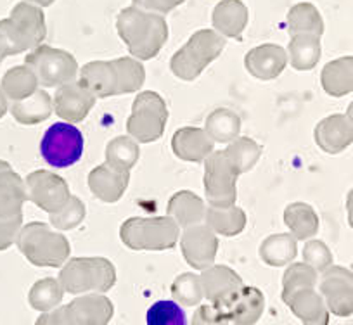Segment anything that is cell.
<instances>
[{"mask_svg": "<svg viewBox=\"0 0 353 325\" xmlns=\"http://www.w3.org/2000/svg\"><path fill=\"white\" fill-rule=\"evenodd\" d=\"M319 272L307 263H293L283 275V301L303 325H329L324 297L315 291Z\"/></svg>", "mask_w": 353, "mask_h": 325, "instance_id": "obj_1", "label": "cell"}, {"mask_svg": "<svg viewBox=\"0 0 353 325\" xmlns=\"http://www.w3.org/2000/svg\"><path fill=\"white\" fill-rule=\"evenodd\" d=\"M117 30L128 52L139 61H149L159 54L168 40V25L161 14L132 8L117 16Z\"/></svg>", "mask_w": 353, "mask_h": 325, "instance_id": "obj_2", "label": "cell"}, {"mask_svg": "<svg viewBox=\"0 0 353 325\" xmlns=\"http://www.w3.org/2000/svg\"><path fill=\"white\" fill-rule=\"evenodd\" d=\"M18 248L32 265L46 269L63 266L71 255V246L66 235L42 222L23 225L18 237Z\"/></svg>", "mask_w": 353, "mask_h": 325, "instance_id": "obj_3", "label": "cell"}, {"mask_svg": "<svg viewBox=\"0 0 353 325\" xmlns=\"http://www.w3.org/2000/svg\"><path fill=\"white\" fill-rule=\"evenodd\" d=\"M120 239L134 251H166L181 239V227L166 216H132L120 227Z\"/></svg>", "mask_w": 353, "mask_h": 325, "instance_id": "obj_4", "label": "cell"}, {"mask_svg": "<svg viewBox=\"0 0 353 325\" xmlns=\"http://www.w3.org/2000/svg\"><path fill=\"white\" fill-rule=\"evenodd\" d=\"M64 293L104 294L117 284V269L108 258L68 260L59 273Z\"/></svg>", "mask_w": 353, "mask_h": 325, "instance_id": "obj_5", "label": "cell"}, {"mask_svg": "<svg viewBox=\"0 0 353 325\" xmlns=\"http://www.w3.org/2000/svg\"><path fill=\"white\" fill-rule=\"evenodd\" d=\"M225 49V39L215 30H199L181 50L170 59V70L176 78L192 81L210 66Z\"/></svg>", "mask_w": 353, "mask_h": 325, "instance_id": "obj_6", "label": "cell"}, {"mask_svg": "<svg viewBox=\"0 0 353 325\" xmlns=\"http://www.w3.org/2000/svg\"><path fill=\"white\" fill-rule=\"evenodd\" d=\"M0 32L11 42L14 56L33 50L47 36L46 16L42 9L23 0L14 6L9 18L0 19Z\"/></svg>", "mask_w": 353, "mask_h": 325, "instance_id": "obj_7", "label": "cell"}, {"mask_svg": "<svg viewBox=\"0 0 353 325\" xmlns=\"http://www.w3.org/2000/svg\"><path fill=\"white\" fill-rule=\"evenodd\" d=\"M168 109L166 103L154 90L141 92L134 101L127 120V132L139 144H151L165 134Z\"/></svg>", "mask_w": 353, "mask_h": 325, "instance_id": "obj_8", "label": "cell"}, {"mask_svg": "<svg viewBox=\"0 0 353 325\" xmlns=\"http://www.w3.org/2000/svg\"><path fill=\"white\" fill-rule=\"evenodd\" d=\"M25 66L35 73L39 85L52 89L77 80L80 67L73 54L49 45H39L26 56Z\"/></svg>", "mask_w": 353, "mask_h": 325, "instance_id": "obj_9", "label": "cell"}, {"mask_svg": "<svg viewBox=\"0 0 353 325\" xmlns=\"http://www.w3.org/2000/svg\"><path fill=\"white\" fill-rule=\"evenodd\" d=\"M40 154L52 168H70L83 156V134L68 121L52 123L40 140Z\"/></svg>", "mask_w": 353, "mask_h": 325, "instance_id": "obj_10", "label": "cell"}, {"mask_svg": "<svg viewBox=\"0 0 353 325\" xmlns=\"http://www.w3.org/2000/svg\"><path fill=\"white\" fill-rule=\"evenodd\" d=\"M237 174L230 165L225 151H215L205 159V194L210 206L215 208H229L236 205L237 199Z\"/></svg>", "mask_w": 353, "mask_h": 325, "instance_id": "obj_11", "label": "cell"}, {"mask_svg": "<svg viewBox=\"0 0 353 325\" xmlns=\"http://www.w3.org/2000/svg\"><path fill=\"white\" fill-rule=\"evenodd\" d=\"M25 185L28 201H32L37 208L43 209L49 215L61 211L73 196L70 192L68 182L49 170L32 171L25 178Z\"/></svg>", "mask_w": 353, "mask_h": 325, "instance_id": "obj_12", "label": "cell"}, {"mask_svg": "<svg viewBox=\"0 0 353 325\" xmlns=\"http://www.w3.org/2000/svg\"><path fill=\"white\" fill-rule=\"evenodd\" d=\"M321 273L319 289L329 313L336 317L353 315V273L348 269L332 265Z\"/></svg>", "mask_w": 353, "mask_h": 325, "instance_id": "obj_13", "label": "cell"}, {"mask_svg": "<svg viewBox=\"0 0 353 325\" xmlns=\"http://www.w3.org/2000/svg\"><path fill=\"white\" fill-rule=\"evenodd\" d=\"M181 249L185 263L194 270H206L215 263L219 235L206 223L188 227L181 232Z\"/></svg>", "mask_w": 353, "mask_h": 325, "instance_id": "obj_14", "label": "cell"}, {"mask_svg": "<svg viewBox=\"0 0 353 325\" xmlns=\"http://www.w3.org/2000/svg\"><path fill=\"white\" fill-rule=\"evenodd\" d=\"M54 113L68 123H78L88 116L90 109L96 106L97 97L88 92L80 81L74 80L61 85L54 94Z\"/></svg>", "mask_w": 353, "mask_h": 325, "instance_id": "obj_15", "label": "cell"}, {"mask_svg": "<svg viewBox=\"0 0 353 325\" xmlns=\"http://www.w3.org/2000/svg\"><path fill=\"white\" fill-rule=\"evenodd\" d=\"M201 279L205 300L215 306L223 308L244 287L243 279L225 265H212L203 270Z\"/></svg>", "mask_w": 353, "mask_h": 325, "instance_id": "obj_16", "label": "cell"}, {"mask_svg": "<svg viewBox=\"0 0 353 325\" xmlns=\"http://www.w3.org/2000/svg\"><path fill=\"white\" fill-rule=\"evenodd\" d=\"M315 144L325 154H339L353 144V123L346 114H331L317 123Z\"/></svg>", "mask_w": 353, "mask_h": 325, "instance_id": "obj_17", "label": "cell"}, {"mask_svg": "<svg viewBox=\"0 0 353 325\" xmlns=\"http://www.w3.org/2000/svg\"><path fill=\"white\" fill-rule=\"evenodd\" d=\"M244 66L256 80H274L288 66V52L276 43H263V45L253 47L246 54Z\"/></svg>", "mask_w": 353, "mask_h": 325, "instance_id": "obj_18", "label": "cell"}, {"mask_svg": "<svg viewBox=\"0 0 353 325\" xmlns=\"http://www.w3.org/2000/svg\"><path fill=\"white\" fill-rule=\"evenodd\" d=\"M73 325H108L114 315V306L104 294H85L66 304Z\"/></svg>", "mask_w": 353, "mask_h": 325, "instance_id": "obj_19", "label": "cell"}, {"mask_svg": "<svg viewBox=\"0 0 353 325\" xmlns=\"http://www.w3.org/2000/svg\"><path fill=\"white\" fill-rule=\"evenodd\" d=\"M87 182L88 189L92 191V194L99 201L106 202V205H113V202H118L123 198L128 182H130V174L117 170L111 165L104 162V165H99L88 174Z\"/></svg>", "mask_w": 353, "mask_h": 325, "instance_id": "obj_20", "label": "cell"}, {"mask_svg": "<svg viewBox=\"0 0 353 325\" xmlns=\"http://www.w3.org/2000/svg\"><path fill=\"white\" fill-rule=\"evenodd\" d=\"M172 151L182 161L203 162L215 152V142L210 138L205 128L184 127L173 134Z\"/></svg>", "mask_w": 353, "mask_h": 325, "instance_id": "obj_21", "label": "cell"}, {"mask_svg": "<svg viewBox=\"0 0 353 325\" xmlns=\"http://www.w3.org/2000/svg\"><path fill=\"white\" fill-rule=\"evenodd\" d=\"M80 85L85 87L97 99L120 96L118 94V73L114 61H90L80 70Z\"/></svg>", "mask_w": 353, "mask_h": 325, "instance_id": "obj_22", "label": "cell"}, {"mask_svg": "<svg viewBox=\"0 0 353 325\" xmlns=\"http://www.w3.org/2000/svg\"><path fill=\"white\" fill-rule=\"evenodd\" d=\"M230 324L254 325L265 311V296L258 287L244 286L229 303L220 308Z\"/></svg>", "mask_w": 353, "mask_h": 325, "instance_id": "obj_23", "label": "cell"}, {"mask_svg": "<svg viewBox=\"0 0 353 325\" xmlns=\"http://www.w3.org/2000/svg\"><path fill=\"white\" fill-rule=\"evenodd\" d=\"M28 201L25 180L8 161L0 159V218L23 215V205Z\"/></svg>", "mask_w": 353, "mask_h": 325, "instance_id": "obj_24", "label": "cell"}, {"mask_svg": "<svg viewBox=\"0 0 353 325\" xmlns=\"http://www.w3.org/2000/svg\"><path fill=\"white\" fill-rule=\"evenodd\" d=\"M213 28L223 39H239L248 26V8L241 0H222L212 14Z\"/></svg>", "mask_w": 353, "mask_h": 325, "instance_id": "obj_25", "label": "cell"}, {"mask_svg": "<svg viewBox=\"0 0 353 325\" xmlns=\"http://www.w3.org/2000/svg\"><path fill=\"white\" fill-rule=\"evenodd\" d=\"M166 213H168L170 218L175 220L181 229H188V227L205 223L206 206L205 201L194 192L179 191L170 198Z\"/></svg>", "mask_w": 353, "mask_h": 325, "instance_id": "obj_26", "label": "cell"}, {"mask_svg": "<svg viewBox=\"0 0 353 325\" xmlns=\"http://www.w3.org/2000/svg\"><path fill=\"white\" fill-rule=\"evenodd\" d=\"M322 89L331 97L353 94V56L339 57L324 66L321 73Z\"/></svg>", "mask_w": 353, "mask_h": 325, "instance_id": "obj_27", "label": "cell"}, {"mask_svg": "<svg viewBox=\"0 0 353 325\" xmlns=\"http://www.w3.org/2000/svg\"><path fill=\"white\" fill-rule=\"evenodd\" d=\"M261 262L269 266H286L298 256V244L291 233H274L258 249Z\"/></svg>", "mask_w": 353, "mask_h": 325, "instance_id": "obj_28", "label": "cell"}, {"mask_svg": "<svg viewBox=\"0 0 353 325\" xmlns=\"http://www.w3.org/2000/svg\"><path fill=\"white\" fill-rule=\"evenodd\" d=\"M205 223L216 233V235L236 237L244 230L248 223V216L239 206H229V208H206Z\"/></svg>", "mask_w": 353, "mask_h": 325, "instance_id": "obj_29", "label": "cell"}, {"mask_svg": "<svg viewBox=\"0 0 353 325\" xmlns=\"http://www.w3.org/2000/svg\"><path fill=\"white\" fill-rule=\"evenodd\" d=\"M54 101L46 90H37L28 99L19 101L11 106V114L18 123L37 125L46 121L52 114Z\"/></svg>", "mask_w": 353, "mask_h": 325, "instance_id": "obj_30", "label": "cell"}, {"mask_svg": "<svg viewBox=\"0 0 353 325\" xmlns=\"http://www.w3.org/2000/svg\"><path fill=\"white\" fill-rule=\"evenodd\" d=\"M284 223L296 240H307L319 230V216L308 202H291L284 209Z\"/></svg>", "mask_w": 353, "mask_h": 325, "instance_id": "obj_31", "label": "cell"}, {"mask_svg": "<svg viewBox=\"0 0 353 325\" xmlns=\"http://www.w3.org/2000/svg\"><path fill=\"white\" fill-rule=\"evenodd\" d=\"M0 89L6 94L9 101L19 103V101L28 99L30 96L39 90V80L35 73L28 66H14L2 76Z\"/></svg>", "mask_w": 353, "mask_h": 325, "instance_id": "obj_32", "label": "cell"}, {"mask_svg": "<svg viewBox=\"0 0 353 325\" xmlns=\"http://www.w3.org/2000/svg\"><path fill=\"white\" fill-rule=\"evenodd\" d=\"M288 32L294 35H315L324 33V19L321 12L310 2H300L288 12Z\"/></svg>", "mask_w": 353, "mask_h": 325, "instance_id": "obj_33", "label": "cell"}, {"mask_svg": "<svg viewBox=\"0 0 353 325\" xmlns=\"http://www.w3.org/2000/svg\"><path fill=\"white\" fill-rule=\"evenodd\" d=\"M321 36L315 35H294L291 36L288 56L290 64L296 71L314 70L321 61Z\"/></svg>", "mask_w": 353, "mask_h": 325, "instance_id": "obj_34", "label": "cell"}, {"mask_svg": "<svg viewBox=\"0 0 353 325\" xmlns=\"http://www.w3.org/2000/svg\"><path fill=\"white\" fill-rule=\"evenodd\" d=\"M205 132L215 144H230L241 134V118L232 109L219 107L206 118Z\"/></svg>", "mask_w": 353, "mask_h": 325, "instance_id": "obj_35", "label": "cell"}, {"mask_svg": "<svg viewBox=\"0 0 353 325\" xmlns=\"http://www.w3.org/2000/svg\"><path fill=\"white\" fill-rule=\"evenodd\" d=\"M139 156V142L134 140L130 135H121L114 137L106 145V162L113 168L130 174L132 168L137 165Z\"/></svg>", "mask_w": 353, "mask_h": 325, "instance_id": "obj_36", "label": "cell"}, {"mask_svg": "<svg viewBox=\"0 0 353 325\" xmlns=\"http://www.w3.org/2000/svg\"><path fill=\"white\" fill-rule=\"evenodd\" d=\"M63 286H61L59 279H52V277L40 279L39 282L33 284L28 294L30 306L37 311H42V313L56 310L61 301H63Z\"/></svg>", "mask_w": 353, "mask_h": 325, "instance_id": "obj_37", "label": "cell"}, {"mask_svg": "<svg viewBox=\"0 0 353 325\" xmlns=\"http://www.w3.org/2000/svg\"><path fill=\"white\" fill-rule=\"evenodd\" d=\"M223 151H225V156L229 158L230 165L237 170V174L243 175L250 171L258 162L261 156V145L256 144L250 137H237Z\"/></svg>", "mask_w": 353, "mask_h": 325, "instance_id": "obj_38", "label": "cell"}, {"mask_svg": "<svg viewBox=\"0 0 353 325\" xmlns=\"http://www.w3.org/2000/svg\"><path fill=\"white\" fill-rule=\"evenodd\" d=\"M114 61L118 73V94H134L142 89L145 81V70L135 57H118Z\"/></svg>", "mask_w": 353, "mask_h": 325, "instance_id": "obj_39", "label": "cell"}, {"mask_svg": "<svg viewBox=\"0 0 353 325\" xmlns=\"http://www.w3.org/2000/svg\"><path fill=\"white\" fill-rule=\"evenodd\" d=\"M148 325H188V315L175 300H159L145 315Z\"/></svg>", "mask_w": 353, "mask_h": 325, "instance_id": "obj_40", "label": "cell"}, {"mask_svg": "<svg viewBox=\"0 0 353 325\" xmlns=\"http://www.w3.org/2000/svg\"><path fill=\"white\" fill-rule=\"evenodd\" d=\"M172 296L179 304L196 306L205 300L201 279L196 273H182L172 284Z\"/></svg>", "mask_w": 353, "mask_h": 325, "instance_id": "obj_41", "label": "cell"}, {"mask_svg": "<svg viewBox=\"0 0 353 325\" xmlns=\"http://www.w3.org/2000/svg\"><path fill=\"white\" fill-rule=\"evenodd\" d=\"M85 215H87V209H85L83 201L77 196H71L70 201L66 202V206L61 211L50 215V223L59 232H68V230L77 229L83 222Z\"/></svg>", "mask_w": 353, "mask_h": 325, "instance_id": "obj_42", "label": "cell"}, {"mask_svg": "<svg viewBox=\"0 0 353 325\" xmlns=\"http://www.w3.org/2000/svg\"><path fill=\"white\" fill-rule=\"evenodd\" d=\"M303 262L310 265L315 272H324L332 265V253L327 248V244L322 240L312 239L305 244Z\"/></svg>", "mask_w": 353, "mask_h": 325, "instance_id": "obj_43", "label": "cell"}, {"mask_svg": "<svg viewBox=\"0 0 353 325\" xmlns=\"http://www.w3.org/2000/svg\"><path fill=\"white\" fill-rule=\"evenodd\" d=\"M23 229V215L12 218H0V251H6L12 244L18 242Z\"/></svg>", "mask_w": 353, "mask_h": 325, "instance_id": "obj_44", "label": "cell"}, {"mask_svg": "<svg viewBox=\"0 0 353 325\" xmlns=\"http://www.w3.org/2000/svg\"><path fill=\"white\" fill-rule=\"evenodd\" d=\"M192 325H230V320L219 306L208 303L196 310Z\"/></svg>", "mask_w": 353, "mask_h": 325, "instance_id": "obj_45", "label": "cell"}, {"mask_svg": "<svg viewBox=\"0 0 353 325\" xmlns=\"http://www.w3.org/2000/svg\"><path fill=\"white\" fill-rule=\"evenodd\" d=\"M132 2H134L135 8L142 9V11L156 12V14L163 16L184 4L185 0H132Z\"/></svg>", "mask_w": 353, "mask_h": 325, "instance_id": "obj_46", "label": "cell"}, {"mask_svg": "<svg viewBox=\"0 0 353 325\" xmlns=\"http://www.w3.org/2000/svg\"><path fill=\"white\" fill-rule=\"evenodd\" d=\"M35 325H73L70 315H68L66 306H57L56 310L46 311L37 318Z\"/></svg>", "mask_w": 353, "mask_h": 325, "instance_id": "obj_47", "label": "cell"}, {"mask_svg": "<svg viewBox=\"0 0 353 325\" xmlns=\"http://www.w3.org/2000/svg\"><path fill=\"white\" fill-rule=\"evenodd\" d=\"M346 213H348V223L353 229V189L346 196Z\"/></svg>", "mask_w": 353, "mask_h": 325, "instance_id": "obj_48", "label": "cell"}, {"mask_svg": "<svg viewBox=\"0 0 353 325\" xmlns=\"http://www.w3.org/2000/svg\"><path fill=\"white\" fill-rule=\"evenodd\" d=\"M8 109H9V99L6 97V94L2 92V89H0V120L6 116Z\"/></svg>", "mask_w": 353, "mask_h": 325, "instance_id": "obj_49", "label": "cell"}, {"mask_svg": "<svg viewBox=\"0 0 353 325\" xmlns=\"http://www.w3.org/2000/svg\"><path fill=\"white\" fill-rule=\"evenodd\" d=\"M25 2H30V4L37 6V8H49L56 0H25Z\"/></svg>", "mask_w": 353, "mask_h": 325, "instance_id": "obj_50", "label": "cell"}, {"mask_svg": "<svg viewBox=\"0 0 353 325\" xmlns=\"http://www.w3.org/2000/svg\"><path fill=\"white\" fill-rule=\"evenodd\" d=\"M346 116H348V120L353 123V101H352V103H350L348 109H346Z\"/></svg>", "mask_w": 353, "mask_h": 325, "instance_id": "obj_51", "label": "cell"}, {"mask_svg": "<svg viewBox=\"0 0 353 325\" xmlns=\"http://www.w3.org/2000/svg\"><path fill=\"white\" fill-rule=\"evenodd\" d=\"M350 272H352V273H353V265H352V270H350Z\"/></svg>", "mask_w": 353, "mask_h": 325, "instance_id": "obj_52", "label": "cell"}]
</instances>
